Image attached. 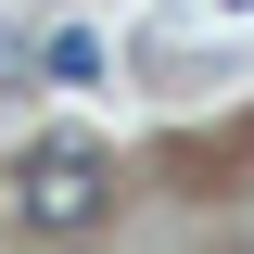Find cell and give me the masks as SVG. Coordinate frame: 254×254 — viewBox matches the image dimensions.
Returning a JSON list of instances; mask_svg holds the SVG:
<instances>
[{"mask_svg":"<svg viewBox=\"0 0 254 254\" xmlns=\"http://www.w3.org/2000/svg\"><path fill=\"white\" fill-rule=\"evenodd\" d=\"M216 13H254V0H216Z\"/></svg>","mask_w":254,"mask_h":254,"instance_id":"cell-2","label":"cell"},{"mask_svg":"<svg viewBox=\"0 0 254 254\" xmlns=\"http://www.w3.org/2000/svg\"><path fill=\"white\" fill-rule=\"evenodd\" d=\"M102 190H115V165H102V140H38V153L13 165V216L64 242V229H89V216H102Z\"/></svg>","mask_w":254,"mask_h":254,"instance_id":"cell-1","label":"cell"}]
</instances>
